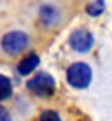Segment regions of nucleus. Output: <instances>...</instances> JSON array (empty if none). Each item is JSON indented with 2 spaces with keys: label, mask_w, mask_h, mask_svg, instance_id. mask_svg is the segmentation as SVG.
<instances>
[{
  "label": "nucleus",
  "mask_w": 112,
  "mask_h": 121,
  "mask_svg": "<svg viewBox=\"0 0 112 121\" xmlns=\"http://www.w3.org/2000/svg\"><path fill=\"white\" fill-rule=\"evenodd\" d=\"M66 78L72 88H86L91 81V68L86 62H74L67 68Z\"/></svg>",
  "instance_id": "1"
},
{
  "label": "nucleus",
  "mask_w": 112,
  "mask_h": 121,
  "mask_svg": "<svg viewBox=\"0 0 112 121\" xmlns=\"http://www.w3.org/2000/svg\"><path fill=\"white\" fill-rule=\"evenodd\" d=\"M26 86L36 97H50L55 92V80L52 78V74L45 73V71H40V73H36L28 81Z\"/></svg>",
  "instance_id": "2"
},
{
  "label": "nucleus",
  "mask_w": 112,
  "mask_h": 121,
  "mask_svg": "<svg viewBox=\"0 0 112 121\" xmlns=\"http://www.w3.org/2000/svg\"><path fill=\"white\" fill-rule=\"evenodd\" d=\"M29 45V38L22 31H9L2 38V48L9 56H17Z\"/></svg>",
  "instance_id": "3"
},
{
  "label": "nucleus",
  "mask_w": 112,
  "mask_h": 121,
  "mask_svg": "<svg viewBox=\"0 0 112 121\" xmlns=\"http://www.w3.org/2000/svg\"><path fill=\"white\" fill-rule=\"evenodd\" d=\"M69 45L76 52H88L93 45V35L86 30H76L69 36Z\"/></svg>",
  "instance_id": "4"
},
{
  "label": "nucleus",
  "mask_w": 112,
  "mask_h": 121,
  "mask_svg": "<svg viewBox=\"0 0 112 121\" xmlns=\"http://www.w3.org/2000/svg\"><path fill=\"white\" fill-rule=\"evenodd\" d=\"M38 19L45 28H54L60 23V10L52 4H43L38 9Z\"/></svg>",
  "instance_id": "5"
},
{
  "label": "nucleus",
  "mask_w": 112,
  "mask_h": 121,
  "mask_svg": "<svg viewBox=\"0 0 112 121\" xmlns=\"http://www.w3.org/2000/svg\"><path fill=\"white\" fill-rule=\"evenodd\" d=\"M38 64H40V57H38L36 54H29V56H26V57L17 64V73L22 74V76L31 74L33 71L36 69Z\"/></svg>",
  "instance_id": "6"
},
{
  "label": "nucleus",
  "mask_w": 112,
  "mask_h": 121,
  "mask_svg": "<svg viewBox=\"0 0 112 121\" xmlns=\"http://www.w3.org/2000/svg\"><path fill=\"white\" fill-rule=\"evenodd\" d=\"M10 95H12V83L7 76L0 74V102L7 100Z\"/></svg>",
  "instance_id": "7"
},
{
  "label": "nucleus",
  "mask_w": 112,
  "mask_h": 121,
  "mask_svg": "<svg viewBox=\"0 0 112 121\" xmlns=\"http://www.w3.org/2000/svg\"><path fill=\"white\" fill-rule=\"evenodd\" d=\"M104 9H105L104 0H97V2L90 4L88 7H86V12H88L90 16H100V14L104 12Z\"/></svg>",
  "instance_id": "8"
},
{
  "label": "nucleus",
  "mask_w": 112,
  "mask_h": 121,
  "mask_svg": "<svg viewBox=\"0 0 112 121\" xmlns=\"http://www.w3.org/2000/svg\"><path fill=\"white\" fill-rule=\"evenodd\" d=\"M40 121H62V119L55 111H43L40 116Z\"/></svg>",
  "instance_id": "9"
},
{
  "label": "nucleus",
  "mask_w": 112,
  "mask_h": 121,
  "mask_svg": "<svg viewBox=\"0 0 112 121\" xmlns=\"http://www.w3.org/2000/svg\"><path fill=\"white\" fill-rule=\"evenodd\" d=\"M0 121H12L10 119V114L7 112V109L4 106H0Z\"/></svg>",
  "instance_id": "10"
}]
</instances>
